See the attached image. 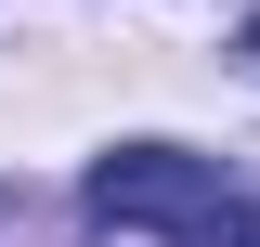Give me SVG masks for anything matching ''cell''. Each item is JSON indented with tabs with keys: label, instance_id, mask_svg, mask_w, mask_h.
<instances>
[{
	"label": "cell",
	"instance_id": "3957f363",
	"mask_svg": "<svg viewBox=\"0 0 260 247\" xmlns=\"http://www.w3.org/2000/svg\"><path fill=\"white\" fill-rule=\"evenodd\" d=\"M247 52H260V13H247Z\"/></svg>",
	"mask_w": 260,
	"mask_h": 247
},
{
	"label": "cell",
	"instance_id": "7a4b0ae2",
	"mask_svg": "<svg viewBox=\"0 0 260 247\" xmlns=\"http://www.w3.org/2000/svg\"><path fill=\"white\" fill-rule=\"evenodd\" d=\"M221 247H260V208H234V234H221Z\"/></svg>",
	"mask_w": 260,
	"mask_h": 247
},
{
	"label": "cell",
	"instance_id": "6da1fadb",
	"mask_svg": "<svg viewBox=\"0 0 260 247\" xmlns=\"http://www.w3.org/2000/svg\"><path fill=\"white\" fill-rule=\"evenodd\" d=\"M91 221L221 247V234H234V195H221V169H208V156H182V143H117V156H91Z\"/></svg>",
	"mask_w": 260,
	"mask_h": 247
}]
</instances>
